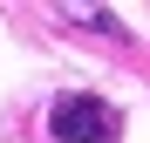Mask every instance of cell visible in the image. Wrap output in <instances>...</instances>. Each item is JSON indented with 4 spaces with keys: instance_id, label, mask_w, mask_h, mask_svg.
I'll return each mask as SVG.
<instances>
[{
    "instance_id": "obj_1",
    "label": "cell",
    "mask_w": 150,
    "mask_h": 143,
    "mask_svg": "<svg viewBox=\"0 0 150 143\" xmlns=\"http://www.w3.org/2000/svg\"><path fill=\"white\" fill-rule=\"evenodd\" d=\"M48 130L62 143H116L123 136V116L103 102V95H55V109H48Z\"/></svg>"
},
{
    "instance_id": "obj_2",
    "label": "cell",
    "mask_w": 150,
    "mask_h": 143,
    "mask_svg": "<svg viewBox=\"0 0 150 143\" xmlns=\"http://www.w3.org/2000/svg\"><path fill=\"white\" fill-rule=\"evenodd\" d=\"M62 20H82V27H96V34H123L109 7H62Z\"/></svg>"
}]
</instances>
